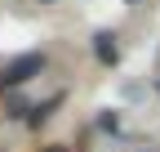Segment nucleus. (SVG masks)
I'll list each match as a JSON object with an SVG mask.
<instances>
[{
	"label": "nucleus",
	"instance_id": "nucleus-1",
	"mask_svg": "<svg viewBox=\"0 0 160 152\" xmlns=\"http://www.w3.org/2000/svg\"><path fill=\"white\" fill-rule=\"evenodd\" d=\"M45 67V54H22V58H13V63H5L0 67V90H9V85H22V81H31V76Z\"/></svg>",
	"mask_w": 160,
	"mask_h": 152
},
{
	"label": "nucleus",
	"instance_id": "nucleus-2",
	"mask_svg": "<svg viewBox=\"0 0 160 152\" xmlns=\"http://www.w3.org/2000/svg\"><path fill=\"white\" fill-rule=\"evenodd\" d=\"M93 54H98L102 63H116V58H120V49H116V36H111V31H98V36H93Z\"/></svg>",
	"mask_w": 160,
	"mask_h": 152
}]
</instances>
